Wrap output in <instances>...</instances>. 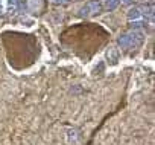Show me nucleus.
<instances>
[{"label": "nucleus", "mask_w": 155, "mask_h": 145, "mask_svg": "<svg viewBox=\"0 0 155 145\" xmlns=\"http://www.w3.org/2000/svg\"><path fill=\"white\" fill-rule=\"evenodd\" d=\"M101 8H102V3L99 2V0H90V2H87V3L79 9V16H81V17H88V16L99 14Z\"/></svg>", "instance_id": "1"}, {"label": "nucleus", "mask_w": 155, "mask_h": 145, "mask_svg": "<svg viewBox=\"0 0 155 145\" xmlns=\"http://www.w3.org/2000/svg\"><path fill=\"white\" fill-rule=\"evenodd\" d=\"M129 37H131V41H132V47L140 46L144 40V34L140 29H134L132 32H129Z\"/></svg>", "instance_id": "2"}, {"label": "nucleus", "mask_w": 155, "mask_h": 145, "mask_svg": "<svg viewBox=\"0 0 155 145\" xmlns=\"http://www.w3.org/2000/svg\"><path fill=\"white\" fill-rule=\"evenodd\" d=\"M126 17H128V20H129V22H135V20H140V19L143 17L141 8H138V6H134V8H131V9L128 11Z\"/></svg>", "instance_id": "3"}, {"label": "nucleus", "mask_w": 155, "mask_h": 145, "mask_svg": "<svg viewBox=\"0 0 155 145\" xmlns=\"http://www.w3.org/2000/svg\"><path fill=\"white\" fill-rule=\"evenodd\" d=\"M117 44H119L122 49H131V47H132V41H131L129 34H122V35L117 38Z\"/></svg>", "instance_id": "4"}, {"label": "nucleus", "mask_w": 155, "mask_h": 145, "mask_svg": "<svg viewBox=\"0 0 155 145\" xmlns=\"http://www.w3.org/2000/svg\"><path fill=\"white\" fill-rule=\"evenodd\" d=\"M107 58L110 60L111 64H117L119 63V50L116 47H110L107 50Z\"/></svg>", "instance_id": "5"}, {"label": "nucleus", "mask_w": 155, "mask_h": 145, "mask_svg": "<svg viewBox=\"0 0 155 145\" xmlns=\"http://www.w3.org/2000/svg\"><path fill=\"white\" fill-rule=\"evenodd\" d=\"M76 140H78V130L68 128V130H67V142H68V143H73V142H76Z\"/></svg>", "instance_id": "6"}, {"label": "nucleus", "mask_w": 155, "mask_h": 145, "mask_svg": "<svg viewBox=\"0 0 155 145\" xmlns=\"http://www.w3.org/2000/svg\"><path fill=\"white\" fill-rule=\"evenodd\" d=\"M105 8L108 9V11H114L119 5H120V0H105Z\"/></svg>", "instance_id": "7"}, {"label": "nucleus", "mask_w": 155, "mask_h": 145, "mask_svg": "<svg viewBox=\"0 0 155 145\" xmlns=\"http://www.w3.org/2000/svg\"><path fill=\"white\" fill-rule=\"evenodd\" d=\"M6 6H8V11L9 12L15 11L17 6H18V0H6Z\"/></svg>", "instance_id": "8"}, {"label": "nucleus", "mask_w": 155, "mask_h": 145, "mask_svg": "<svg viewBox=\"0 0 155 145\" xmlns=\"http://www.w3.org/2000/svg\"><path fill=\"white\" fill-rule=\"evenodd\" d=\"M21 23H23V26H26V28H32V26L35 25V20H34V19H29V17H21Z\"/></svg>", "instance_id": "9"}, {"label": "nucleus", "mask_w": 155, "mask_h": 145, "mask_svg": "<svg viewBox=\"0 0 155 145\" xmlns=\"http://www.w3.org/2000/svg\"><path fill=\"white\" fill-rule=\"evenodd\" d=\"M28 3H29V8H31V9H37V8L41 6L40 0H28Z\"/></svg>", "instance_id": "10"}, {"label": "nucleus", "mask_w": 155, "mask_h": 145, "mask_svg": "<svg viewBox=\"0 0 155 145\" xmlns=\"http://www.w3.org/2000/svg\"><path fill=\"white\" fill-rule=\"evenodd\" d=\"M104 69H105L104 63H102V61H99V64L94 67V72H93V74H96V72H101V74H102V72H104Z\"/></svg>", "instance_id": "11"}, {"label": "nucleus", "mask_w": 155, "mask_h": 145, "mask_svg": "<svg viewBox=\"0 0 155 145\" xmlns=\"http://www.w3.org/2000/svg\"><path fill=\"white\" fill-rule=\"evenodd\" d=\"M120 2H122L123 5H131V3H132V0H120Z\"/></svg>", "instance_id": "12"}, {"label": "nucleus", "mask_w": 155, "mask_h": 145, "mask_svg": "<svg viewBox=\"0 0 155 145\" xmlns=\"http://www.w3.org/2000/svg\"><path fill=\"white\" fill-rule=\"evenodd\" d=\"M79 90H81L79 87H76V89H71L70 92H71V93H79Z\"/></svg>", "instance_id": "13"}, {"label": "nucleus", "mask_w": 155, "mask_h": 145, "mask_svg": "<svg viewBox=\"0 0 155 145\" xmlns=\"http://www.w3.org/2000/svg\"><path fill=\"white\" fill-rule=\"evenodd\" d=\"M0 14H2V6H0Z\"/></svg>", "instance_id": "14"}]
</instances>
